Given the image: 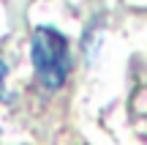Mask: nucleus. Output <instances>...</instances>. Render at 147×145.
Returning a JSON list of instances; mask_svg holds the SVG:
<instances>
[{
	"label": "nucleus",
	"instance_id": "nucleus-2",
	"mask_svg": "<svg viewBox=\"0 0 147 145\" xmlns=\"http://www.w3.org/2000/svg\"><path fill=\"white\" fill-rule=\"evenodd\" d=\"M5 74H8V66L0 58V99H8V93H5Z\"/></svg>",
	"mask_w": 147,
	"mask_h": 145
},
{
	"label": "nucleus",
	"instance_id": "nucleus-1",
	"mask_svg": "<svg viewBox=\"0 0 147 145\" xmlns=\"http://www.w3.org/2000/svg\"><path fill=\"white\" fill-rule=\"evenodd\" d=\"M30 60L36 69V80L47 91L63 88L71 71L68 38L52 25H38L30 41Z\"/></svg>",
	"mask_w": 147,
	"mask_h": 145
}]
</instances>
